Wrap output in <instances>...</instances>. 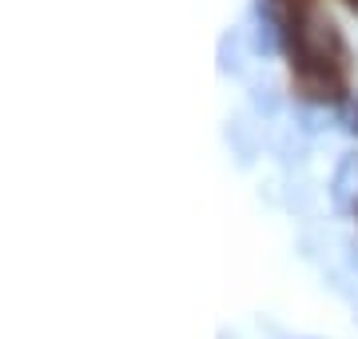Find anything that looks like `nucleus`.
Wrapping results in <instances>:
<instances>
[{"label":"nucleus","mask_w":358,"mask_h":339,"mask_svg":"<svg viewBox=\"0 0 358 339\" xmlns=\"http://www.w3.org/2000/svg\"><path fill=\"white\" fill-rule=\"evenodd\" d=\"M294 53L303 60V68H327L343 56V36L327 13L319 8H303L294 16Z\"/></svg>","instance_id":"1"},{"label":"nucleus","mask_w":358,"mask_h":339,"mask_svg":"<svg viewBox=\"0 0 358 339\" xmlns=\"http://www.w3.org/2000/svg\"><path fill=\"white\" fill-rule=\"evenodd\" d=\"M331 204L338 212H358V152H346L338 164H334L331 176Z\"/></svg>","instance_id":"2"},{"label":"nucleus","mask_w":358,"mask_h":339,"mask_svg":"<svg viewBox=\"0 0 358 339\" xmlns=\"http://www.w3.org/2000/svg\"><path fill=\"white\" fill-rule=\"evenodd\" d=\"M350 4H355V8H358V0H350Z\"/></svg>","instance_id":"3"}]
</instances>
